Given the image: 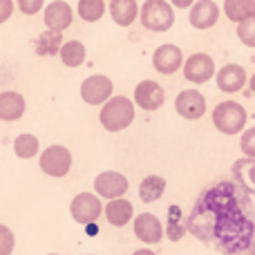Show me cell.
<instances>
[{
    "instance_id": "cell-31",
    "label": "cell",
    "mask_w": 255,
    "mask_h": 255,
    "mask_svg": "<svg viewBox=\"0 0 255 255\" xmlns=\"http://www.w3.org/2000/svg\"><path fill=\"white\" fill-rule=\"evenodd\" d=\"M16 2L20 13H25V16H36L45 7V0H16Z\"/></svg>"
},
{
    "instance_id": "cell-10",
    "label": "cell",
    "mask_w": 255,
    "mask_h": 255,
    "mask_svg": "<svg viewBox=\"0 0 255 255\" xmlns=\"http://www.w3.org/2000/svg\"><path fill=\"white\" fill-rule=\"evenodd\" d=\"M152 67L159 74H166V76L175 74L177 70L184 67V52H181V47H177L172 43L159 45L152 52Z\"/></svg>"
},
{
    "instance_id": "cell-4",
    "label": "cell",
    "mask_w": 255,
    "mask_h": 255,
    "mask_svg": "<svg viewBox=\"0 0 255 255\" xmlns=\"http://www.w3.org/2000/svg\"><path fill=\"white\" fill-rule=\"evenodd\" d=\"M139 20L148 31L163 34L175 25V7L170 0H145L139 9Z\"/></svg>"
},
{
    "instance_id": "cell-26",
    "label": "cell",
    "mask_w": 255,
    "mask_h": 255,
    "mask_svg": "<svg viewBox=\"0 0 255 255\" xmlns=\"http://www.w3.org/2000/svg\"><path fill=\"white\" fill-rule=\"evenodd\" d=\"M38 150H40L38 139L34 134H29V132H22V134H18L13 139V152H16L18 159H31L38 154Z\"/></svg>"
},
{
    "instance_id": "cell-34",
    "label": "cell",
    "mask_w": 255,
    "mask_h": 255,
    "mask_svg": "<svg viewBox=\"0 0 255 255\" xmlns=\"http://www.w3.org/2000/svg\"><path fill=\"white\" fill-rule=\"evenodd\" d=\"M226 255H255V249L249 247V249H242V251H235V253H226Z\"/></svg>"
},
{
    "instance_id": "cell-11",
    "label": "cell",
    "mask_w": 255,
    "mask_h": 255,
    "mask_svg": "<svg viewBox=\"0 0 255 255\" xmlns=\"http://www.w3.org/2000/svg\"><path fill=\"white\" fill-rule=\"evenodd\" d=\"M166 103V90L157 81H141L134 88V106H139L145 112H154Z\"/></svg>"
},
{
    "instance_id": "cell-1",
    "label": "cell",
    "mask_w": 255,
    "mask_h": 255,
    "mask_svg": "<svg viewBox=\"0 0 255 255\" xmlns=\"http://www.w3.org/2000/svg\"><path fill=\"white\" fill-rule=\"evenodd\" d=\"M238 184L222 181L197 197L186 217V229L199 242L213 244L222 253H235L253 247L255 224L244 213L247 197Z\"/></svg>"
},
{
    "instance_id": "cell-2",
    "label": "cell",
    "mask_w": 255,
    "mask_h": 255,
    "mask_svg": "<svg viewBox=\"0 0 255 255\" xmlns=\"http://www.w3.org/2000/svg\"><path fill=\"white\" fill-rule=\"evenodd\" d=\"M247 121H249V112L242 103L238 101H222L215 106L213 110V126L217 132L226 136L240 134V132L247 130Z\"/></svg>"
},
{
    "instance_id": "cell-3",
    "label": "cell",
    "mask_w": 255,
    "mask_h": 255,
    "mask_svg": "<svg viewBox=\"0 0 255 255\" xmlns=\"http://www.w3.org/2000/svg\"><path fill=\"white\" fill-rule=\"evenodd\" d=\"M99 121L108 132H121L134 121V101L128 97H112L103 103Z\"/></svg>"
},
{
    "instance_id": "cell-25",
    "label": "cell",
    "mask_w": 255,
    "mask_h": 255,
    "mask_svg": "<svg viewBox=\"0 0 255 255\" xmlns=\"http://www.w3.org/2000/svg\"><path fill=\"white\" fill-rule=\"evenodd\" d=\"M76 13L85 22H99L106 16V0H79Z\"/></svg>"
},
{
    "instance_id": "cell-16",
    "label": "cell",
    "mask_w": 255,
    "mask_h": 255,
    "mask_svg": "<svg viewBox=\"0 0 255 255\" xmlns=\"http://www.w3.org/2000/svg\"><path fill=\"white\" fill-rule=\"evenodd\" d=\"M215 83H217V88H220V92L235 94L249 83L247 70H244L242 65H238V63H229V65H224L222 70H217Z\"/></svg>"
},
{
    "instance_id": "cell-19",
    "label": "cell",
    "mask_w": 255,
    "mask_h": 255,
    "mask_svg": "<svg viewBox=\"0 0 255 255\" xmlns=\"http://www.w3.org/2000/svg\"><path fill=\"white\" fill-rule=\"evenodd\" d=\"M235 184L247 195H255V157H242L233 163Z\"/></svg>"
},
{
    "instance_id": "cell-22",
    "label": "cell",
    "mask_w": 255,
    "mask_h": 255,
    "mask_svg": "<svg viewBox=\"0 0 255 255\" xmlns=\"http://www.w3.org/2000/svg\"><path fill=\"white\" fill-rule=\"evenodd\" d=\"M63 43H65V40H63L61 31L45 29L43 34H38V38L34 40V49L38 56H54V54L61 52Z\"/></svg>"
},
{
    "instance_id": "cell-35",
    "label": "cell",
    "mask_w": 255,
    "mask_h": 255,
    "mask_svg": "<svg viewBox=\"0 0 255 255\" xmlns=\"http://www.w3.org/2000/svg\"><path fill=\"white\" fill-rule=\"evenodd\" d=\"M132 255H157L154 251H150V249H139V251H134Z\"/></svg>"
},
{
    "instance_id": "cell-30",
    "label": "cell",
    "mask_w": 255,
    "mask_h": 255,
    "mask_svg": "<svg viewBox=\"0 0 255 255\" xmlns=\"http://www.w3.org/2000/svg\"><path fill=\"white\" fill-rule=\"evenodd\" d=\"M13 247H16V240H13L11 229L0 224V255H11Z\"/></svg>"
},
{
    "instance_id": "cell-12",
    "label": "cell",
    "mask_w": 255,
    "mask_h": 255,
    "mask_svg": "<svg viewBox=\"0 0 255 255\" xmlns=\"http://www.w3.org/2000/svg\"><path fill=\"white\" fill-rule=\"evenodd\" d=\"M128 179L117 170H106L94 179V193L103 199H119L128 193Z\"/></svg>"
},
{
    "instance_id": "cell-33",
    "label": "cell",
    "mask_w": 255,
    "mask_h": 255,
    "mask_svg": "<svg viewBox=\"0 0 255 255\" xmlns=\"http://www.w3.org/2000/svg\"><path fill=\"white\" fill-rule=\"evenodd\" d=\"M170 4L175 9H190L195 4V0H170Z\"/></svg>"
},
{
    "instance_id": "cell-6",
    "label": "cell",
    "mask_w": 255,
    "mask_h": 255,
    "mask_svg": "<svg viewBox=\"0 0 255 255\" xmlns=\"http://www.w3.org/2000/svg\"><path fill=\"white\" fill-rule=\"evenodd\" d=\"M181 72H184L186 81H190V83H195V85H204L217 74V67H215L213 56H208V54H204V52H195L184 61Z\"/></svg>"
},
{
    "instance_id": "cell-27",
    "label": "cell",
    "mask_w": 255,
    "mask_h": 255,
    "mask_svg": "<svg viewBox=\"0 0 255 255\" xmlns=\"http://www.w3.org/2000/svg\"><path fill=\"white\" fill-rule=\"evenodd\" d=\"M186 220H181V208L179 206H170L168 208V226H166V235L172 242H179L186 235Z\"/></svg>"
},
{
    "instance_id": "cell-32",
    "label": "cell",
    "mask_w": 255,
    "mask_h": 255,
    "mask_svg": "<svg viewBox=\"0 0 255 255\" xmlns=\"http://www.w3.org/2000/svg\"><path fill=\"white\" fill-rule=\"evenodd\" d=\"M13 13V0H0V25L7 22Z\"/></svg>"
},
{
    "instance_id": "cell-5",
    "label": "cell",
    "mask_w": 255,
    "mask_h": 255,
    "mask_svg": "<svg viewBox=\"0 0 255 255\" xmlns=\"http://www.w3.org/2000/svg\"><path fill=\"white\" fill-rule=\"evenodd\" d=\"M40 170L45 172V175L49 177H65L67 172H70L72 168V152L65 148V145H49V148H45L43 152H40Z\"/></svg>"
},
{
    "instance_id": "cell-29",
    "label": "cell",
    "mask_w": 255,
    "mask_h": 255,
    "mask_svg": "<svg viewBox=\"0 0 255 255\" xmlns=\"http://www.w3.org/2000/svg\"><path fill=\"white\" fill-rule=\"evenodd\" d=\"M240 150L244 157H255V126L247 128L240 136Z\"/></svg>"
},
{
    "instance_id": "cell-24",
    "label": "cell",
    "mask_w": 255,
    "mask_h": 255,
    "mask_svg": "<svg viewBox=\"0 0 255 255\" xmlns=\"http://www.w3.org/2000/svg\"><path fill=\"white\" fill-rule=\"evenodd\" d=\"M224 16L238 25L255 16V2L253 0H224Z\"/></svg>"
},
{
    "instance_id": "cell-9",
    "label": "cell",
    "mask_w": 255,
    "mask_h": 255,
    "mask_svg": "<svg viewBox=\"0 0 255 255\" xmlns=\"http://www.w3.org/2000/svg\"><path fill=\"white\" fill-rule=\"evenodd\" d=\"M175 110L181 119L197 121L206 115V97L199 90H181L175 99Z\"/></svg>"
},
{
    "instance_id": "cell-14",
    "label": "cell",
    "mask_w": 255,
    "mask_h": 255,
    "mask_svg": "<svg viewBox=\"0 0 255 255\" xmlns=\"http://www.w3.org/2000/svg\"><path fill=\"white\" fill-rule=\"evenodd\" d=\"M220 20V4L215 0H195V4L190 7L188 22L195 29H211Z\"/></svg>"
},
{
    "instance_id": "cell-13",
    "label": "cell",
    "mask_w": 255,
    "mask_h": 255,
    "mask_svg": "<svg viewBox=\"0 0 255 255\" xmlns=\"http://www.w3.org/2000/svg\"><path fill=\"white\" fill-rule=\"evenodd\" d=\"M132 229H134V235L136 240H141L143 244H159L166 235V229H163L161 220L152 213H141V215L134 217L132 222Z\"/></svg>"
},
{
    "instance_id": "cell-37",
    "label": "cell",
    "mask_w": 255,
    "mask_h": 255,
    "mask_svg": "<svg viewBox=\"0 0 255 255\" xmlns=\"http://www.w3.org/2000/svg\"><path fill=\"white\" fill-rule=\"evenodd\" d=\"M47 255H58V253H47Z\"/></svg>"
},
{
    "instance_id": "cell-18",
    "label": "cell",
    "mask_w": 255,
    "mask_h": 255,
    "mask_svg": "<svg viewBox=\"0 0 255 255\" xmlns=\"http://www.w3.org/2000/svg\"><path fill=\"white\" fill-rule=\"evenodd\" d=\"M108 11H110V18L115 20V25L130 27L139 18V2L136 0H110Z\"/></svg>"
},
{
    "instance_id": "cell-23",
    "label": "cell",
    "mask_w": 255,
    "mask_h": 255,
    "mask_svg": "<svg viewBox=\"0 0 255 255\" xmlns=\"http://www.w3.org/2000/svg\"><path fill=\"white\" fill-rule=\"evenodd\" d=\"M58 56H61V63L65 67H81L88 58V49L81 40H65Z\"/></svg>"
},
{
    "instance_id": "cell-38",
    "label": "cell",
    "mask_w": 255,
    "mask_h": 255,
    "mask_svg": "<svg viewBox=\"0 0 255 255\" xmlns=\"http://www.w3.org/2000/svg\"><path fill=\"white\" fill-rule=\"evenodd\" d=\"M253 2H255V0H253Z\"/></svg>"
},
{
    "instance_id": "cell-17",
    "label": "cell",
    "mask_w": 255,
    "mask_h": 255,
    "mask_svg": "<svg viewBox=\"0 0 255 255\" xmlns=\"http://www.w3.org/2000/svg\"><path fill=\"white\" fill-rule=\"evenodd\" d=\"M25 97L20 92H13V90H4L0 92V121H18L22 115H25Z\"/></svg>"
},
{
    "instance_id": "cell-28",
    "label": "cell",
    "mask_w": 255,
    "mask_h": 255,
    "mask_svg": "<svg viewBox=\"0 0 255 255\" xmlns=\"http://www.w3.org/2000/svg\"><path fill=\"white\" fill-rule=\"evenodd\" d=\"M238 38L247 47H255V16L238 22Z\"/></svg>"
},
{
    "instance_id": "cell-7",
    "label": "cell",
    "mask_w": 255,
    "mask_h": 255,
    "mask_svg": "<svg viewBox=\"0 0 255 255\" xmlns=\"http://www.w3.org/2000/svg\"><path fill=\"white\" fill-rule=\"evenodd\" d=\"M70 213L72 220L79 222V224H94L99 217L103 215V204L99 195L92 193H79L70 204Z\"/></svg>"
},
{
    "instance_id": "cell-21",
    "label": "cell",
    "mask_w": 255,
    "mask_h": 255,
    "mask_svg": "<svg viewBox=\"0 0 255 255\" xmlns=\"http://www.w3.org/2000/svg\"><path fill=\"white\" fill-rule=\"evenodd\" d=\"M166 193V179L159 175H148L141 179L139 184V199L143 204H152L157 199H161V195Z\"/></svg>"
},
{
    "instance_id": "cell-20",
    "label": "cell",
    "mask_w": 255,
    "mask_h": 255,
    "mask_svg": "<svg viewBox=\"0 0 255 255\" xmlns=\"http://www.w3.org/2000/svg\"><path fill=\"white\" fill-rule=\"evenodd\" d=\"M132 217H134V206L126 197L110 199L106 204V220L117 229H124L128 222H132Z\"/></svg>"
},
{
    "instance_id": "cell-36",
    "label": "cell",
    "mask_w": 255,
    "mask_h": 255,
    "mask_svg": "<svg viewBox=\"0 0 255 255\" xmlns=\"http://www.w3.org/2000/svg\"><path fill=\"white\" fill-rule=\"evenodd\" d=\"M249 88H251V92L255 94V72H253L251 76H249Z\"/></svg>"
},
{
    "instance_id": "cell-8",
    "label": "cell",
    "mask_w": 255,
    "mask_h": 255,
    "mask_svg": "<svg viewBox=\"0 0 255 255\" xmlns=\"http://www.w3.org/2000/svg\"><path fill=\"white\" fill-rule=\"evenodd\" d=\"M115 83L106 74H92L81 83V99L88 106H103L108 99H112Z\"/></svg>"
},
{
    "instance_id": "cell-15",
    "label": "cell",
    "mask_w": 255,
    "mask_h": 255,
    "mask_svg": "<svg viewBox=\"0 0 255 255\" xmlns=\"http://www.w3.org/2000/svg\"><path fill=\"white\" fill-rule=\"evenodd\" d=\"M74 20V9L65 0H52L43 9V22L52 31H65Z\"/></svg>"
}]
</instances>
